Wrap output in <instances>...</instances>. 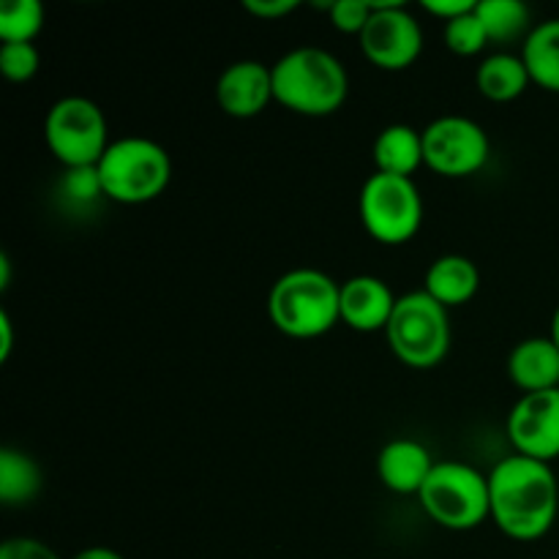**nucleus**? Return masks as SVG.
Listing matches in <instances>:
<instances>
[{"label":"nucleus","instance_id":"nucleus-26","mask_svg":"<svg viewBox=\"0 0 559 559\" xmlns=\"http://www.w3.org/2000/svg\"><path fill=\"white\" fill-rule=\"evenodd\" d=\"M371 0H336L328 3V14L336 31L349 33V36H360L371 16Z\"/></svg>","mask_w":559,"mask_h":559},{"label":"nucleus","instance_id":"nucleus-5","mask_svg":"<svg viewBox=\"0 0 559 559\" xmlns=\"http://www.w3.org/2000/svg\"><path fill=\"white\" fill-rule=\"evenodd\" d=\"M418 500L431 522L453 533H467L491 519L489 475H480L473 464L437 462Z\"/></svg>","mask_w":559,"mask_h":559},{"label":"nucleus","instance_id":"nucleus-29","mask_svg":"<svg viewBox=\"0 0 559 559\" xmlns=\"http://www.w3.org/2000/svg\"><path fill=\"white\" fill-rule=\"evenodd\" d=\"M475 5H478L475 0H426L424 9L429 11V14L440 16L442 22H451V20H456V16L473 11Z\"/></svg>","mask_w":559,"mask_h":559},{"label":"nucleus","instance_id":"nucleus-7","mask_svg":"<svg viewBox=\"0 0 559 559\" xmlns=\"http://www.w3.org/2000/svg\"><path fill=\"white\" fill-rule=\"evenodd\" d=\"M44 140L66 169L96 167L109 147L107 118L91 98H58L44 118Z\"/></svg>","mask_w":559,"mask_h":559},{"label":"nucleus","instance_id":"nucleus-20","mask_svg":"<svg viewBox=\"0 0 559 559\" xmlns=\"http://www.w3.org/2000/svg\"><path fill=\"white\" fill-rule=\"evenodd\" d=\"M44 489V473L27 453L16 448L0 451V502L5 508L27 506Z\"/></svg>","mask_w":559,"mask_h":559},{"label":"nucleus","instance_id":"nucleus-32","mask_svg":"<svg viewBox=\"0 0 559 559\" xmlns=\"http://www.w3.org/2000/svg\"><path fill=\"white\" fill-rule=\"evenodd\" d=\"M549 336L555 338V344L559 347V306H557L555 317H551V333H549Z\"/></svg>","mask_w":559,"mask_h":559},{"label":"nucleus","instance_id":"nucleus-24","mask_svg":"<svg viewBox=\"0 0 559 559\" xmlns=\"http://www.w3.org/2000/svg\"><path fill=\"white\" fill-rule=\"evenodd\" d=\"M41 55L33 44H3L0 47V71L11 82H27L36 76Z\"/></svg>","mask_w":559,"mask_h":559},{"label":"nucleus","instance_id":"nucleus-2","mask_svg":"<svg viewBox=\"0 0 559 559\" xmlns=\"http://www.w3.org/2000/svg\"><path fill=\"white\" fill-rule=\"evenodd\" d=\"M273 98L306 118L333 115L349 93L347 69L336 55L320 47H298L271 66Z\"/></svg>","mask_w":559,"mask_h":559},{"label":"nucleus","instance_id":"nucleus-1","mask_svg":"<svg viewBox=\"0 0 559 559\" xmlns=\"http://www.w3.org/2000/svg\"><path fill=\"white\" fill-rule=\"evenodd\" d=\"M491 519L513 540H538L555 527L559 484L551 464L513 453L489 475Z\"/></svg>","mask_w":559,"mask_h":559},{"label":"nucleus","instance_id":"nucleus-18","mask_svg":"<svg viewBox=\"0 0 559 559\" xmlns=\"http://www.w3.org/2000/svg\"><path fill=\"white\" fill-rule=\"evenodd\" d=\"M475 85H478V91L489 102L502 104L522 96L533 85V80H530V71L524 66L522 55L497 52L478 66V71H475Z\"/></svg>","mask_w":559,"mask_h":559},{"label":"nucleus","instance_id":"nucleus-14","mask_svg":"<svg viewBox=\"0 0 559 559\" xmlns=\"http://www.w3.org/2000/svg\"><path fill=\"white\" fill-rule=\"evenodd\" d=\"M435 464L437 459L431 456L424 442L399 437L380 451L377 475H380L382 486L393 495H420Z\"/></svg>","mask_w":559,"mask_h":559},{"label":"nucleus","instance_id":"nucleus-28","mask_svg":"<svg viewBox=\"0 0 559 559\" xmlns=\"http://www.w3.org/2000/svg\"><path fill=\"white\" fill-rule=\"evenodd\" d=\"M298 0H243V9L257 20H282L298 9Z\"/></svg>","mask_w":559,"mask_h":559},{"label":"nucleus","instance_id":"nucleus-12","mask_svg":"<svg viewBox=\"0 0 559 559\" xmlns=\"http://www.w3.org/2000/svg\"><path fill=\"white\" fill-rule=\"evenodd\" d=\"M216 102L229 118H257L273 98V71L260 60H235L218 74Z\"/></svg>","mask_w":559,"mask_h":559},{"label":"nucleus","instance_id":"nucleus-22","mask_svg":"<svg viewBox=\"0 0 559 559\" xmlns=\"http://www.w3.org/2000/svg\"><path fill=\"white\" fill-rule=\"evenodd\" d=\"M44 27V5L38 0H5L0 5L3 44H33Z\"/></svg>","mask_w":559,"mask_h":559},{"label":"nucleus","instance_id":"nucleus-27","mask_svg":"<svg viewBox=\"0 0 559 559\" xmlns=\"http://www.w3.org/2000/svg\"><path fill=\"white\" fill-rule=\"evenodd\" d=\"M0 559H60V557L55 555L44 540L20 535V538L3 540V546H0Z\"/></svg>","mask_w":559,"mask_h":559},{"label":"nucleus","instance_id":"nucleus-31","mask_svg":"<svg viewBox=\"0 0 559 559\" xmlns=\"http://www.w3.org/2000/svg\"><path fill=\"white\" fill-rule=\"evenodd\" d=\"M71 559H123L115 549L109 546H91V549H82L80 555H74Z\"/></svg>","mask_w":559,"mask_h":559},{"label":"nucleus","instance_id":"nucleus-4","mask_svg":"<svg viewBox=\"0 0 559 559\" xmlns=\"http://www.w3.org/2000/svg\"><path fill=\"white\" fill-rule=\"evenodd\" d=\"M98 178L104 197L120 205H145L164 194L173 178L169 153L147 136H120L102 156Z\"/></svg>","mask_w":559,"mask_h":559},{"label":"nucleus","instance_id":"nucleus-3","mask_svg":"<svg viewBox=\"0 0 559 559\" xmlns=\"http://www.w3.org/2000/svg\"><path fill=\"white\" fill-rule=\"evenodd\" d=\"M267 314L289 338L325 336L342 320V284L317 267H295L273 284Z\"/></svg>","mask_w":559,"mask_h":559},{"label":"nucleus","instance_id":"nucleus-16","mask_svg":"<svg viewBox=\"0 0 559 559\" xmlns=\"http://www.w3.org/2000/svg\"><path fill=\"white\" fill-rule=\"evenodd\" d=\"M480 289V271L469 257L445 254L437 257L426 271L424 293H429L437 304L445 309L451 306H464L478 295Z\"/></svg>","mask_w":559,"mask_h":559},{"label":"nucleus","instance_id":"nucleus-21","mask_svg":"<svg viewBox=\"0 0 559 559\" xmlns=\"http://www.w3.org/2000/svg\"><path fill=\"white\" fill-rule=\"evenodd\" d=\"M480 25H484L489 41L511 44L516 38L530 36V9L522 0H480L475 5Z\"/></svg>","mask_w":559,"mask_h":559},{"label":"nucleus","instance_id":"nucleus-19","mask_svg":"<svg viewBox=\"0 0 559 559\" xmlns=\"http://www.w3.org/2000/svg\"><path fill=\"white\" fill-rule=\"evenodd\" d=\"M522 60L533 85L559 93V16L540 22L530 31V36L524 38Z\"/></svg>","mask_w":559,"mask_h":559},{"label":"nucleus","instance_id":"nucleus-13","mask_svg":"<svg viewBox=\"0 0 559 559\" xmlns=\"http://www.w3.org/2000/svg\"><path fill=\"white\" fill-rule=\"evenodd\" d=\"M396 300L393 289L382 278L353 276L342 284V322L358 333L385 331Z\"/></svg>","mask_w":559,"mask_h":559},{"label":"nucleus","instance_id":"nucleus-30","mask_svg":"<svg viewBox=\"0 0 559 559\" xmlns=\"http://www.w3.org/2000/svg\"><path fill=\"white\" fill-rule=\"evenodd\" d=\"M11 349H14V325H11L9 311H0V360H9Z\"/></svg>","mask_w":559,"mask_h":559},{"label":"nucleus","instance_id":"nucleus-8","mask_svg":"<svg viewBox=\"0 0 559 559\" xmlns=\"http://www.w3.org/2000/svg\"><path fill=\"white\" fill-rule=\"evenodd\" d=\"M360 222L366 233L385 246H402L424 224V200L413 178L374 173L360 189Z\"/></svg>","mask_w":559,"mask_h":559},{"label":"nucleus","instance_id":"nucleus-10","mask_svg":"<svg viewBox=\"0 0 559 559\" xmlns=\"http://www.w3.org/2000/svg\"><path fill=\"white\" fill-rule=\"evenodd\" d=\"M364 33L358 36L366 60L382 71H404L424 52V31L407 5L396 0L374 3Z\"/></svg>","mask_w":559,"mask_h":559},{"label":"nucleus","instance_id":"nucleus-6","mask_svg":"<svg viewBox=\"0 0 559 559\" xmlns=\"http://www.w3.org/2000/svg\"><path fill=\"white\" fill-rule=\"evenodd\" d=\"M388 344L402 364L413 369H431L451 349V320L448 309L429 293H407L396 300L385 328Z\"/></svg>","mask_w":559,"mask_h":559},{"label":"nucleus","instance_id":"nucleus-11","mask_svg":"<svg viewBox=\"0 0 559 559\" xmlns=\"http://www.w3.org/2000/svg\"><path fill=\"white\" fill-rule=\"evenodd\" d=\"M508 437L519 456L546 464L559 459V388L524 393L508 415Z\"/></svg>","mask_w":559,"mask_h":559},{"label":"nucleus","instance_id":"nucleus-17","mask_svg":"<svg viewBox=\"0 0 559 559\" xmlns=\"http://www.w3.org/2000/svg\"><path fill=\"white\" fill-rule=\"evenodd\" d=\"M377 173L396 175V178H413L415 169L426 164L424 158V131H415L407 123H393L377 134L374 147Z\"/></svg>","mask_w":559,"mask_h":559},{"label":"nucleus","instance_id":"nucleus-23","mask_svg":"<svg viewBox=\"0 0 559 559\" xmlns=\"http://www.w3.org/2000/svg\"><path fill=\"white\" fill-rule=\"evenodd\" d=\"M442 36H445L448 49H451L453 55H462V58H473V55H478L480 49L489 44V36H486L475 9L467 11V14L456 16V20L445 22Z\"/></svg>","mask_w":559,"mask_h":559},{"label":"nucleus","instance_id":"nucleus-15","mask_svg":"<svg viewBox=\"0 0 559 559\" xmlns=\"http://www.w3.org/2000/svg\"><path fill=\"white\" fill-rule=\"evenodd\" d=\"M508 374L524 393L555 391L559 388V347L551 336L524 338L508 358Z\"/></svg>","mask_w":559,"mask_h":559},{"label":"nucleus","instance_id":"nucleus-25","mask_svg":"<svg viewBox=\"0 0 559 559\" xmlns=\"http://www.w3.org/2000/svg\"><path fill=\"white\" fill-rule=\"evenodd\" d=\"M63 189H66V197H69L71 202H76V205H91V202H96L98 197H104L98 167L66 169Z\"/></svg>","mask_w":559,"mask_h":559},{"label":"nucleus","instance_id":"nucleus-9","mask_svg":"<svg viewBox=\"0 0 559 559\" xmlns=\"http://www.w3.org/2000/svg\"><path fill=\"white\" fill-rule=\"evenodd\" d=\"M489 134L464 115H442L424 129L426 167L442 178H469L489 162Z\"/></svg>","mask_w":559,"mask_h":559}]
</instances>
